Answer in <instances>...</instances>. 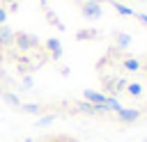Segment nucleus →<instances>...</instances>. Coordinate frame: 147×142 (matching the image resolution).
Segmentation results:
<instances>
[{
    "instance_id": "obj_1",
    "label": "nucleus",
    "mask_w": 147,
    "mask_h": 142,
    "mask_svg": "<svg viewBox=\"0 0 147 142\" xmlns=\"http://www.w3.org/2000/svg\"><path fill=\"white\" fill-rule=\"evenodd\" d=\"M138 117H140V110H133V108H129V110L122 108V110L117 112V119H119V121H136Z\"/></svg>"
},
{
    "instance_id": "obj_2",
    "label": "nucleus",
    "mask_w": 147,
    "mask_h": 142,
    "mask_svg": "<svg viewBox=\"0 0 147 142\" xmlns=\"http://www.w3.org/2000/svg\"><path fill=\"white\" fill-rule=\"evenodd\" d=\"M83 14H85L87 18H99V16H101V7H99L96 2H87V5L83 7Z\"/></svg>"
},
{
    "instance_id": "obj_3",
    "label": "nucleus",
    "mask_w": 147,
    "mask_h": 142,
    "mask_svg": "<svg viewBox=\"0 0 147 142\" xmlns=\"http://www.w3.org/2000/svg\"><path fill=\"white\" fill-rule=\"evenodd\" d=\"M126 94L129 96H142V85H138V82H126Z\"/></svg>"
},
{
    "instance_id": "obj_4",
    "label": "nucleus",
    "mask_w": 147,
    "mask_h": 142,
    "mask_svg": "<svg viewBox=\"0 0 147 142\" xmlns=\"http://www.w3.org/2000/svg\"><path fill=\"white\" fill-rule=\"evenodd\" d=\"M122 64H124V69H126V71H138V69H140V62H138V60H133V57H126Z\"/></svg>"
},
{
    "instance_id": "obj_5",
    "label": "nucleus",
    "mask_w": 147,
    "mask_h": 142,
    "mask_svg": "<svg viewBox=\"0 0 147 142\" xmlns=\"http://www.w3.org/2000/svg\"><path fill=\"white\" fill-rule=\"evenodd\" d=\"M115 9H117L119 14H124V16H136V11H133L131 7H124V5H115Z\"/></svg>"
},
{
    "instance_id": "obj_6",
    "label": "nucleus",
    "mask_w": 147,
    "mask_h": 142,
    "mask_svg": "<svg viewBox=\"0 0 147 142\" xmlns=\"http://www.w3.org/2000/svg\"><path fill=\"white\" fill-rule=\"evenodd\" d=\"M117 44H119L122 48H126V46L131 44V37H129V34H117Z\"/></svg>"
},
{
    "instance_id": "obj_7",
    "label": "nucleus",
    "mask_w": 147,
    "mask_h": 142,
    "mask_svg": "<svg viewBox=\"0 0 147 142\" xmlns=\"http://www.w3.org/2000/svg\"><path fill=\"white\" fill-rule=\"evenodd\" d=\"M136 16H138V21H140L142 25H147V14H136Z\"/></svg>"
}]
</instances>
